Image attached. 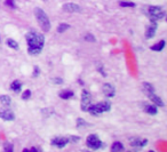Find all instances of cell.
I'll list each match as a JSON object with an SVG mask.
<instances>
[{
    "instance_id": "1",
    "label": "cell",
    "mask_w": 167,
    "mask_h": 152,
    "mask_svg": "<svg viewBox=\"0 0 167 152\" xmlns=\"http://www.w3.org/2000/svg\"><path fill=\"white\" fill-rule=\"evenodd\" d=\"M28 44V52L30 55H39L45 45V37L38 31L31 30L25 34Z\"/></svg>"
},
{
    "instance_id": "2",
    "label": "cell",
    "mask_w": 167,
    "mask_h": 152,
    "mask_svg": "<svg viewBox=\"0 0 167 152\" xmlns=\"http://www.w3.org/2000/svg\"><path fill=\"white\" fill-rule=\"evenodd\" d=\"M34 16L37 19L39 27H41L45 32H48L50 30V21L48 19V16H47V14L44 11V9L39 7L34 8Z\"/></svg>"
},
{
    "instance_id": "3",
    "label": "cell",
    "mask_w": 167,
    "mask_h": 152,
    "mask_svg": "<svg viewBox=\"0 0 167 152\" xmlns=\"http://www.w3.org/2000/svg\"><path fill=\"white\" fill-rule=\"evenodd\" d=\"M147 16L151 22H157L165 16V11L161 7H158V6H150L147 9Z\"/></svg>"
},
{
    "instance_id": "4",
    "label": "cell",
    "mask_w": 167,
    "mask_h": 152,
    "mask_svg": "<svg viewBox=\"0 0 167 152\" xmlns=\"http://www.w3.org/2000/svg\"><path fill=\"white\" fill-rule=\"evenodd\" d=\"M111 109V103L109 101H103V102H100L95 105H91L88 108V111L91 112L92 114H100L102 112H106Z\"/></svg>"
},
{
    "instance_id": "5",
    "label": "cell",
    "mask_w": 167,
    "mask_h": 152,
    "mask_svg": "<svg viewBox=\"0 0 167 152\" xmlns=\"http://www.w3.org/2000/svg\"><path fill=\"white\" fill-rule=\"evenodd\" d=\"M86 143H87V146L88 148L93 149V150H97V149L102 148V142L101 140L99 138L97 135H95V134H91V135H88L87 136V140H86Z\"/></svg>"
},
{
    "instance_id": "6",
    "label": "cell",
    "mask_w": 167,
    "mask_h": 152,
    "mask_svg": "<svg viewBox=\"0 0 167 152\" xmlns=\"http://www.w3.org/2000/svg\"><path fill=\"white\" fill-rule=\"evenodd\" d=\"M89 107H91V94L87 91H83V94H81V110L88 111Z\"/></svg>"
},
{
    "instance_id": "7",
    "label": "cell",
    "mask_w": 167,
    "mask_h": 152,
    "mask_svg": "<svg viewBox=\"0 0 167 152\" xmlns=\"http://www.w3.org/2000/svg\"><path fill=\"white\" fill-rule=\"evenodd\" d=\"M0 118L6 120V121H11V120L15 119V114H14V112L11 110L1 109V110H0Z\"/></svg>"
},
{
    "instance_id": "8",
    "label": "cell",
    "mask_w": 167,
    "mask_h": 152,
    "mask_svg": "<svg viewBox=\"0 0 167 152\" xmlns=\"http://www.w3.org/2000/svg\"><path fill=\"white\" fill-rule=\"evenodd\" d=\"M68 143H69V140L66 137H55V138L52 140V145L57 146V148H60V149L64 148Z\"/></svg>"
},
{
    "instance_id": "9",
    "label": "cell",
    "mask_w": 167,
    "mask_h": 152,
    "mask_svg": "<svg viewBox=\"0 0 167 152\" xmlns=\"http://www.w3.org/2000/svg\"><path fill=\"white\" fill-rule=\"evenodd\" d=\"M102 91H103V94L108 97H112L114 96V93H116V89H114V86L111 84H104L102 87Z\"/></svg>"
},
{
    "instance_id": "10",
    "label": "cell",
    "mask_w": 167,
    "mask_h": 152,
    "mask_svg": "<svg viewBox=\"0 0 167 152\" xmlns=\"http://www.w3.org/2000/svg\"><path fill=\"white\" fill-rule=\"evenodd\" d=\"M157 30V22H151V25H149L145 30V38L147 39H151L155 33H156Z\"/></svg>"
},
{
    "instance_id": "11",
    "label": "cell",
    "mask_w": 167,
    "mask_h": 152,
    "mask_svg": "<svg viewBox=\"0 0 167 152\" xmlns=\"http://www.w3.org/2000/svg\"><path fill=\"white\" fill-rule=\"evenodd\" d=\"M63 11H66V13H77V11H80V7L78 5L72 4V2H69V4L63 5Z\"/></svg>"
},
{
    "instance_id": "12",
    "label": "cell",
    "mask_w": 167,
    "mask_h": 152,
    "mask_svg": "<svg viewBox=\"0 0 167 152\" xmlns=\"http://www.w3.org/2000/svg\"><path fill=\"white\" fill-rule=\"evenodd\" d=\"M148 141L145 138H132L131 140V144L133 145L134 148H143L144 145H147Z\"/></svg>"
},
{
    "instance_id": "13",
    "label": "cell",
    "mask_w": 167,
    "mask_h": 152,
    "mask_svg": "<svg viewBox=\"0 0 167 152\" xmlns=\"http://www.w3.org/2000/svg\"><path fill=\"white\" fill-rule=\"evenodd\" d=\"M149 96V99H151L152 102L155 103L156 105H159V107H164V102H163V99H160V97H158L157 95H155L153 93L152 94H150V95H148Z\"/></svg>"
},
{
    "instance_id": "14",
    "label": "cell",
    "mask_w": 167,
    "mask_h": 152,
    "mask_svg": "<svg viewBox=\"0 0 167 152\" xmlns=\"http://www.w3.org/2000/svg\"><path fill=\"white\" fill-rule=\"evenodd\" d=\"M21 88H22V84H21V81H19V80H14V81L11 82V91L19 93V91H21Z\"/></svg>"
},
{
    "instance_id": "15",
    "label": "cell",
    "mask_w": 167,
    "mask_h": 152,
    "mask_svg": "<svg viewBox=\"0 0 167 152\" xmlns=\"http://www.w3.org/2000/svg\"><path fill=\"white\" fill-rule=\"evenodd\" d=\"M164 47H165V40H160L158 44L151 46V48H150V49L153 50V52H160V50H163Z\"/></svg>"
},
{
    "instance_id": "16",
    "label": "cell",
    "mask_w": 167,
    "mask_h": 152,
    "mask_svg": "<svg viewBox=\"0 0 167 152\" xmlns=\"http://www.w3.org/2000/svg\"><path fill=\"white\" fill-rule=\"evenodd\" d=\"M124 150V145L120 142H116L111 146V152H122Z\"/></svg>"
},
{
    "instance_id": "17",
    "label": "cell",
    "mask_w": 167,
    "mask_h": 152,
    "mask_svg": "<svg viewBox=\"0 0 167 152\" xmlns=\"http://www.w3.org/2000/svg\"><path fill=\"white\" fill-rule=\"evenodd\" d=\"M143 91H144L147 95H150L152 93H155V89L152 87L151 84H148V82H144L143 84Z\"/></svg>"
},
{
    "instance_id": "18",
    "label": "cell",
    "mask_w": 167,
    "mask_h": 152,
    "mask_svg": "<svg viewBox=\"0 0 167 152\" xmlns=\"http://www.w3.org/2000/svg\"><path fill=\"white\" fill-rule=\"evenodd\" d=\"M58 95H60V97H61V99H71V97H73V91H61Z\"/></svg>"
},
{
    "instance_id": "19",
    "label": "cell",
    "mask_w": 167,
    "mask_h": 152,
    "mask_svg": "<svg viewBox=\"0 0 167 152\" xmlns=\"http://www.w3.org/2000/svg\"><path fill=\"white\" fill-rule=\"evenodd\" d=\"M144 111H145V112H147V113L152 114V116H155V114L157 113V109H156V107H153V105H150V104H145Z\"/></svg>"
},
{
    "instance_id": "20",
    "label": "cell",
    "mask_w": 167,
    "mask_h": 152,
    "mask_svg": "<svg viewBox=\"0 0 167 152\" xmlns=\"http://www.w3.org/2000/svg\"><path fill=\"white\" fill-rule=\"evenodd\" d=\"M6 44H7L8 47H11V48H13V49H15V50L19 49V44H17L14 39H7Z\"/></svg>"
},
{
    "instance_id": "21",
    "label": "cell",
    "mask_w": 167,
    "mask_h": 152,
    "mask_svg": "<svg viewBox=\"0 0 167 152\" xmlns=\"http://www.w3.org/2000/svg\"><path fill=\"white\" fill-rule=\"evenodd\" d=\"M0 103L4 104V105H9L11 103V97L7 95H1L0 96Z\"/></svg>"
},
{
    "instance_id": "22",
    "label": "cell",
    "mask_w": 167,
    "mask_h": 152,
    "mask_svg": "<svg viewBox=\"0 0 167 152\" xmlns=\"http://www.w3.org/2000/svg\"><path fill=\"white\" fill-rule=\"evenodd\" d=\"M119 5H120L122 7H135V4H134V2H132V1H125V0L120 1Z\"/></svg>"
},
{
    "instance_id": "23",
    "label": "cell",
    "mask_w": 167,
    "mask_h": 152,
    "mask_svg": "<svg viewBox=\"0 0 167 152\" xmlns=\"http://www.w3.org/2000/svg\"><path fill=\"white\" fill-rule=\"evenodd\" d=\"M69 27H70V25H69V24H61L60 27H57V32L62 33V32H64L65 30H68Z\"/></svg>"
},
{
    "instance_id": "24",
    "label": "cell",
    "mask_w": 167,
    "mask_h": 152,
    "mask_svg": "<svg viewBox=\"0 0 167 152\" xmlns=\"http://www.w3.org/2000/svg\"><path fill=\"white\" fill-rule=\"evenodd\" d=\"M4 152H14V150H13V145L9 144V143H7V144L5 145Z\"/></svg>"
},
{
    "instance_id": "25",
    "label": "cell",
    "mask_w": 167,
    "mask_h": 152,
    "mask_svg": "<svg viewBox=\"0 0 167 152\" xmlns=\"http://www.w3.org/2000/svg\"><path fill=\"white\" fill-rule=\"evenodd\" d=\"M31 96V91H25L24 93H23V95H22V99H28L29 97Z\"/></svg>"
},
{
    "instance_id": "26",
    "label": "cell",
    "mask_w": 167,
    "mask_h": 152,
    "mask_svg": "<svg viewBox=\"0 0 167 152\" xmlns=\"http://www.w3.org/2000/svg\"><path fill=\"white\" fill-rule=\"evenodd\" d=\"M85 39L88 40V41H95V37H93L92 34H86V36H85Z\"/></svg>"
},
{
    "instance_id": "27",
    "label": "cell",
    "mask_w": 167,
    "mask_h": 152,
    "mask_svg": "<svg viewBox=\"0 0 167 152\" xmlns=\"http://www.w3.org/2000/svg\"><path fill=\"white\" fill-rule=\"evenodd\" d=\"M6 4H7L8 6H11L13 8H15V5H14V1H13V0H6Z\"/></svg>"
},
{
    "instance_id": "28",
    "label": "cell",
    "mask_w": 167,
    "mask_h": 152,
    "mask_svg": "<svg viewBox=\"0 0 167 152\" xmlns=\"http://www.w3.org/2000/svg\"><path fill=\"white\" fill-rule=\"evenodd\" d=\"M53 81L55 84H62V82H63V80L60 79V78H55V79H53Z\"/></svg>"
},
{
    "instance_id": "29",
    "label": "cell",
    "mask_w": 167,
    "mask_h": 152,
    "mask_svg": "<svg viewBox=\"0 0 167 152\" xmlns=\"http://www.w3.org/2000/svg\"><path fill=\"white\" fill-rule=\"evenodd\" d=\"M38 73H39V69H38V66H36V68H34L33 77H37V76H38Z\"/></svg>"
},
{
    "instance_id": "30",
    "label": "cell",
    "mask_w": 167,
    "mask_h": 152,
    "mask_svg": "<svg viewBox=\"0 0 167 152\" xmlns=\"http://www.w3.org/2000/svg\"><path fill=\"white\" fill-rule=\"evenodd\" d=\"M31 151H32V152H38V150H37V148H31Z\"/></svg>"
},
{
    "instance_id": "31",
    "label": "cell",
    "mask_w": 167,
    "mask_h": 152,
    "mask_svg": "<svg viewBox=\"0 0 167 152\" xmlns=\"http://www.w3.org/2000/svg\"><path fill=\"white\" fill-rule=\"evenodd\" d=\"M23 152H32V151H31V149H24Z\"/></svg>"
},
{
    "instance_id": "32",
    "label": "cell",
    "mask_w": 167,
    "mask_h": 152,
    "mask_svg": "<svg viewBox=\"0 0 167 152\" xmlns=\"http://www.w3.org/2000/svg\"><path fill=\"white\" fill-rule=\"evenodd\" d=\"M149 152H155V151H149Z\"/></svg>"
}]
</instances>
